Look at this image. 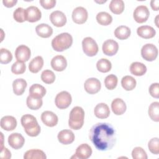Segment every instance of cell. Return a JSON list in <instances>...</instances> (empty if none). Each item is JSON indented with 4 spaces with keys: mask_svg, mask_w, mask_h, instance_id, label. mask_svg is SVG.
I'll list each match as a JSON object with an SVG mask.
<instances>
[{
    "mask_svg": "<svg viewBox=\"0 0 159 159\" xmlns=\"http://www.w3.org/2000/svg\"><path fill=\"white\" fill-rule=\"evenodd\" d=\"M89 137L95 147L101 151L111 150L116 142V130L109 123L99 122L93 125Z\"/></svg>",
    "mask_w": 159,
    "mask_h": 159,
    "instance_id": "6da1fadb",
    "label": "cell"
},
{
    "mask_svg": "<svg viewBox=\"0 0 159 159\" xmlns=\"http://www.w3.org/2000/svg\"><path fill=\"white\" fill-rule=\"evenodd\" d=\"M21 124L25 132L30 137H36L40 132V127L36 118L31 114H25L21 117Z\"/></svg>",
    "mask_w": 159,
    "mask_h": 159,
    "instance_id": "7a4b0ae2",
    "label": "cell"
},
{
    "mask_svg": "<svg viewBox=\"0 0 159 159\" xmlns=\"http://www.w3.org/2000/svg\"><path fill=\"white\" fill-rule=\"evenodd\" d=\"M84 111L80 106L74 107L70 111L68 120L69 127L73 130L80 129L84 124Z\"/></svg>",
    "mask_w": 159,
    "mask_h": 159,
    "instance_id": "3957f363",
    "label": "cell"
},
{
    "mask_svg": "<svg viewBox=\"0 0 159 159\" xmlns=\"http://www.w3.org/2000/svg\"><path fill=\"white\" fill-rule=\"evenodd\" d=\"M73 43L72 36L67 32L61 33L53 39L52 46L57 52H63L69 48Z\"/></svg>",
    "mask_w": 159,
    "mask_h": 159,
    "instance_id": "277c9868",
    "label": "cell"
},
{
    "mask_svg": "<svg viewBox=\"0 0 159 159\" xmlns=\"http://www.w3.org/2000/svg\"><path fill=\"white\" fill-rule=\"evenodd\" d=\"M82 47L84 53L89 57L95 56L98 52V45L91 37L84 38L82 41Z\"/></svg>",
    "mask_w": 159,
    "mask_h": 159,
    "instance_id": "5b68a950",
    "label": "cell"
},
{
    "mask_svg": "<svg viewBox=\"0 0 159 159\" xmlns=\"http://www.w3.org/2000/svg\"><path fill=\"white\" fill-rule=\"evenodd\" d=\"M158 53V51L157 47L152 43H147L141 49L142 58L148 61H154L157 58Z\"/></svg>",
    "mask_w": 159,
    "mask_h": 159,
    "instance_id": "8992f818",
    "label": "cell"
},
{
    "mask_svg": "<svg viewBox=\"0 0 159 159\" xmlns=\"http://www.w3.org/2000/svg\"><path fill=\"white\" fill-rule=\"evenodd\" d=\"M71 101L72 98L71 94L66 91H63L58 93L55 99L56 106L60 109H64L68 107L71 104Z\"/></svg>",
    "mask_w": 159,
    "mask_h": 159,
    "instance_id": "52a82bcc",
    "label": "cell"
},
{
    "mask_svg": "<svg viewBox=\"0 0 159 159\" xmlns=\"http://www.w3.org/2000/svg\"><path fill=\"white\" fill-rule=\"evenodd\" d=\"M149 16L150 12L148 7L143 5L137 6L133 13L134 19L138 23H143L146 22L149 17Z\"/></svg>",
    "mask_w": 159,
    "mask_h": 159,
    "instance_id": "ba28073f",
    "label": "cell"
},
{
    "mask_svg": "<svg viewBox=\"0 0 159 159\" xmlns=\"http://www.w3.org/2000/svg\"><path fill=\"white\" fill-rule=\"evenodd\" d=\"M88 17V11L83 7H77L73 11L72 19L76 24H84L87 20Z\"/></svg>",
    "mask_w": 159,
    "mask_h": 159,
    "instance_id": "9c48e42d",
    "label": "cell"
},
{
    "mask_svg": "<svg viewBox=\"0 0 159 159\" xmlns=\"http://www.w3.org/2000/svg\"><path fill=\"white\" fill-rule=\"evenodd\" d=\"M84 88L88 93L91 94H96L98 93L101 89V82L97 78H90L85 81Z\"/></svg>",
    "mask_w": 159,
    "mask_h": 159,
    "instance_id": "30bf717a",
    "label": "cell"
},
{
    "mask_svg": "<svg viewBox=\"0 0 159 159\" xmlns=\"http://www.w3.org/2000/svg\"><path fill=\"white\" fill-rule=\"evenodd\" d=\"M41 11L36 6H31L25 9V19L29 22H37L41 19Z\"/></svg>",
    "mask_w": 159,
    "mask_h": 159,
    "instance_id": "8fae6325",
    "label": "cell"
},
{
    "mask_svg": "<svg viewBox=\"0 0 159 159\" xmlns=\"http://www.w3.org/2000/svg\"><path fill=\"white\" fill-rule=\"evenodd\" d=\"M91 147L87 143H82L77 147L75 154L71 157V158H75L80 159H87L91 157Z\"/></svg>",
    "mask_w": 159,
    "mask_h": 159,
    "instance_id": "7c38bea8",
    "label": "cell"
},
{
    "mask_svg": "<svg viewBox=\"0 0 159 159\" xmlns=\"http://www.w3.org/2000/svg\"><path fill=\"white\" fill-rule=\"evenodd\" d=\"M102 49L104 55L113 56L116 55L118 51L119 44L114 40L108 39L103 43Z\"/></svg>",
    "mask_w": 159,
    "mask_h": 159,
    "instance_id": "4fadbf2b",
    "label": "cell"
},
{
    "mask_svg": "<svg viewBox=\"0 0 159 159\" xmlns=\"http://www.w3.org/2000/svg\"><path fill=\"white\" fill-rule=\"evenodd\" d=\"M31 55L30 48L25 45H20L18 46L15 51V57L17 61L21 62H25L28 61Z\"/></svg>",
    "mask_w": 159,
    "mask_h": 159,
    "instance_id": "5bb4252c",
    "label": "cell"
},
{
    "mask_svg": "<svg viewBox=\"0 0 159 159\" xmlns=\"http://www.w3.org/2000/svg\"><path fill=\"white\" fill-rule=\"evenodd\" d=\"M51 22L56 27H63L66 23V17L65 14L60 11H55L50 15Z\"/></svg>",
    "mask_w": 159,
    "mask_h": 159,
    "instance_id": "9a60e30c",
    "label": "cell"
},
{
    "mask_svg": "<svg viewBox=\"0 0 159 159\" xmlns=\"http://www.w3.org/2000/svg\"><path fill=\"white\" fill-rule=\"evenodd\" d=\"M24 137L19 133H12L8 137V143L14 149L17 150L22 148L24 144Z\"/></svg>",
    "mask_w": 159,
    "mask_h": 159,
    "instance_id": "2e32d148",
    "label": "cell"
},
{
    "mask_svg": "<svg viewBox=\"0 0 159 159\" xmlns=\"http://www.w3.org/2000/svg\"><path fill=\"white\" fill-rule=\"evenodd\" d=\"M41 120L45 125L52 127L57 124L58 119L54 112L50 111H46L42 113Z\"/></svg>",
    "mask_w": 159,
    "mask_h": 159,
    "instance_id": "e0dca14e",
    "label": "cell"
},
{
    "mask_svg": "<svg viewBox=\"0 0 159 159\" xmlns=\"http://www.w3.org/2000/svg\"><path fill=\"white\" fill-rule=\"evenodd\" d=\"M52 68L57 71H63L67 66V61L62 55H57L51 60Z\"/></svg>",
    "mask_w": 159,
    "mask_h": 159,
    "instance_id": "ac0fdd59",
    "label": "cell"
},
{
    "mask_svg": "<svg viewBox=\"0 0 159 159\" xmlns=\"http://www.w3.org/2000/svg\"><path fill=\"white\" fill-rule=\"evenodd\" d=\"M1 127L7 131H11L15 129L17 126L16 118L11 116H6L1 118L0 122Z\"/></svg>",
    "mask_w": 159,
    "mask_h": 159,
    "instance_id": "d6986e66",
    "label": "cell"
},
{
    "mask_svg": "<svg viewBox=\"0 0 159 159\" xmlns=\"http://www.w3.org/2000/svg\"><path fill=\"white\" fill-rule=\"evenodd\" d=\"M58 141L63 145H68L75 140V134L71 130L65 129L61 130L58 134Z\"/></svg>",
    "mask_w": 159,
    "mask_h": 159,
    "instance_id": "ffe728a7",
    "label": "cell"
},
{
    "mask_svg": "<svg viewBox=\"0 0 159 159\" xmlns=\"http://www.w3.org/2000/svg\"><path fill=\"white\" fill-rule=\"evenodd\" d=\"M127 109L125 102L120 98L114 99L111 103V109L114 114L119 116L123 114Z\"/></svg>",
    "mask_w": 159,
    "mask_h": 159,
    "instance_id": "44dd1931",
    "label": "cell"
},
{
    "mask_svg": "<svg viewBox=\"0 0 159 159\" xmlns=\"http://www.w3.org/2000/svg\"><path fill=\"white\" fill-rule=\"evenodd\" d=\"M94 113L95 116L99 119H106L110 115V110L106 104L102 102L95 106Z\"/></svg>",
    "mask_w": 159,
    "mask_h": 159,
    "instance_id": "7402d4cb",
    "label": "cell"
},
{
    "mask_svg": "<svg viewBox=\"0 0 159 159\" xmlns=\"http://www.w3.org/2000/svg\"><path fill=\"white\" fill-rule=\"evenodd\" d=\"M137 33L139 37L148 39L153 38L156 34V31L151 26L142 25L137 28Z\"/></svg>",
    "mask_w": 159,
    "mask_h": 159,
    "instance_id": "603a6c76",
    "label": "cell"
},
{
    "mask_svg": "<svg viewBox=\"0 0 159 159\" xmlns=\"http://www.w3.org/2000/svg\"><path fill=\"white\" fill-rule=\"evenodd\" d=\"M35 32L39 36L42 38H48L52 35L53 29L47 24H40L36 26Z\"/></svg>",
    "mask_w": 159,
    "mask_h": 159,
    "instance_id": "cb8c5ba5",
    "label": "cell"
},
{
    "mask_svg": "<svg viewBox=\"0 0 159 159\" xmlns=\"http://www.w3.org/2000/svg\"><path fill=\"white\" fill-rule=\"evenodd\" d=\"M27 82L22 78H17L12 83V88L14 93L17 96L22 95L27 87Z\"/></svg>",
    "mask_w": 159,
    "mask_h": 159,
    "instance_id": "d4e9b609",
    "label": "cell"
},
{
    "mask_svg": "<svg viewBox=\"0 0 159 159\" xmlns=\"http://www.w3.org/2000/svg\"><path fill=\"white\" fill-rule=\"evenodd\" d=\"M43 66V60L41 56L34 58L29 64V69L31 73H38Z\"/></svg>",
    "mask_w": 159,
    "mask_h": 159,
    "instance_id": "484cf974",
    "label": "cell"
},
{
    "mask_svg": "<svg viewBox=\"0 0 159 159\" xmlns=\"http://www.w3.org/2000/svg\"><path fill=\"white\" fill-rule=\"evenodd\" d=\"M130 71L135 76H140L143 75L147 71L146 66L140 62H133L130 66Z\"/></svg>",
    "mask_w": 159,
    "mask_h": 159,
    "instance_id": "4316f807",
    "label": "cell"
},
{
    "mask_svg": "<svg viewBox=\"0 0 159 159\" xmlns=\"http://www.w3.org/2000/svg\"><path fill=\"white\" fill-rule=\"evenodd\" d=\"M131 30L129 27L125 25H120L117 27L114 30V35L119 40H125L130 35Z\"/></svg>",
    "mask_w": 159,
    "mask_h": 159,
    "instance_id": "83f0119b",
    "label": "cell"
},
{
    "mask_svg": "<svg viewBox=\"0 0 159 159\" xmlns=\"http://www.w3.org/2000/svg\"><path fill=\"white\" fill-rule=\"evenodd\" d=\"M24 159H46L45 153L39 149H31L27 150L24 155Z\"/></svg>",
    "mask_w": 159,
    "mask_h": 159,
    "instance_id": "f1b7e54d",
    "label": "cell"
},
{
    "mask_svg": "<svg viewBox=\"0 0 159 159\" xmlns=\"http://www.w3.org/2000/svg\"><path fill=\"white\" fill-rule=\"evenodd\" d=\"M26 103L27 107L29 109L32 110H37L42 107L43 101L42 98H37L32 96L31 95H29L27 98Z\"/></svg>",
    "mask_w": 159,
    "mask_h": 159,
    "instance_id": "f546056e",
    "label": "cell"
},
{
    "mask_svg": "<svg viewBox=\"0 0 159 159\" xmlns=\"http://www.w3.org/2000/svg\"><path fill=\"white\" fill-rule=\"evenodd\" d=\"M46 94V89L39 84H34L29 88V95L42 98Z\"/></svg>",
    "mask_w": 159,
    "mask_h": 159,
    "instance_id": "4dcf8cb0",
    "label": "cell"
},
{
    "mask_svg": "<svg viewBox=\"0 0 159 159\" xmlns=\"http://www.w3.org/2000/svg\"><path fill=\"white\" fill-rule=\"evenodd\" d=\"M109 7L114 14H120L124 11L125 5L122 0H112L110 2Z\"/></svg>",
    "mask_w": 159,
    "mask_h": 159,
    "instance_id": "1f68e13d",
    "label": "cell"
},
{
    "mask_svg": "<svg viewBox=\"0 0 159 159\" xmlns=\"http://www.w3.org/2000/svg\"><path fill=\"white\" fill-rule=\"evenodd\" d=\"M136 80L131 76H125L121 80V84L122 88L126 91H131L136 86Z\"/></svg>",
    "mask_w": 159,
    "mask_h": 159,
    "instance_id": "d6a6232c",
    "label": "cell"
},
{
    "mask_svg": "<svg viewBox=\"0 0 159 159\" xmlns=\"http://www.w3.org/2000/svg\"><path fill=\"white\" fill-rule=\"evenodd\" d=\"M148 115L151 119L155 122L159 121V102H153L148 107Z\"/></svg>",
    "mask_w": 159,
    "mask_h": 159,
    "instance_id": "836d02e7",
    "label": "cell"
},
{
    "mask_svg": "<svg viewBox=\"0 0 159 159\" xmlns=\"http://www.w3.org/2000/svg\"><path fill=\"white\" fill-rule=\"evenodd\" d=\"M97 22L102 25H108L112 21V16L106 12H100L96 15Z\"/></svg>",
    "mask_w": 159,
    "mask_h": 159,
    "instance_id": "e575fe53",
    "label": "cell"
},
{
    "mask_svg": "<svg viewBox=\"0 0 159 159\" xmlns=\"http://www.w3.org/2000/svg\"><path fill=\"white\" fill-rule=\"evenodd\" d=\"M96 68L100 72L107 73L111 70L112 64L109 60L106 58H101L98 61Z\"/></svg>",
    "mask_w": 159,
    "mask_h": 159,
    "instance_id": "d590c367",
    "label": "cell"
},
{
    "mask_svg": "<svg viewBox=\"0 0 159 159\" xmlns=\"http://www.w3.org/2000/svg\"><path fill=\"white\" fill-rule=\"evenodd\" d=\"M118 80L116 75L111 74L107 76L104 80V84L107 89L109 90L114 89L117 84Z\"/></svg>",
    "mask_w": 159,
    "mask_h": 159,
    "instance_id": "8d00e7d4",
    "label": "cell"
},
{
    "mask_svg": "<svg viewBox=\"0 0 159 159\" xmlns=\"http://www.w3.org/2000/svg\"><path fill=\"white\" fill-rule=\"evenodd\" d=\"M41 80L46 84H52L55 80V75L52 71L45 70L41 74Z\"/></svg>",
    "mask_w": 159,
    "mask_h": 159,
    "instance_id": "74e56055",
    "label": "cell"
},
{
    "mask_svg": "<svg viewBox=\"0 0 159 159\" xmlns=\"http://www.w3.org/2000/svg\"><path fill=\"white\" fill-rule=\"evenodd\" d=\"M12 55L11 52L6 48H1L0 50V62L2 64H7L11 61Z\"/></svg>",
    "mask_w": 159,
    "mask_h": 159,
    "instance_id": "f35d334b",
    "label": "cell"
},
{
    "mask_svg": "<svg viewBox=\"0 0 159 159\" xmlns=\"http://www.w3.org/2000/svg\"><path fill=\"white\" fill-rule=\"evenodd\" d=\"M26 69V66L24 62L17 61L11 66V71L15 75L23 74Z\"/></svg>",
    "mask_w": 159,
    "mask_h": 159,
    "instance_id": "ab89813d",
    "label": "cell"
},
{
    "mask_svg": "<svg viewBox=\"0 0 159 159\" xmlns=\"http://www.w3.org/2000/svg\"><path fill=\"white\" fill-rule=\"evenodd\" d=\"M148 147L151 153L155 155L159 153V139L158 137H154L150 139L148 143Z\"/></svg>",
    "mask_w": 159,
    "mask_h": 159,
    "instance_id": "60d3db41",
    "label": "cell"
},
{
    "mask_svg": "<svg viewBox=\"0 0 159 159\" xmlns=\"http://www.w3.org/2000/svg\"><path fill=\"white\" fill-rule=\"evenodd\" d=\"M132 156L134 159H147L145 151L140 147H135L132 151Z\"/></svg>",
    "mask_w": 159,
    "mask_h": 159,
    "instance_id": "b9f144b4",
    "label": "cell"
},
{
    "mask_svg": "<svg viewBox=\"0 0 159 159\" xmlns=\"http://www.w3.org/2000/svg\"><path fill=\"white\" fill-rule=\"evenodd\" d=\"M13 17L16 21L18 22H23L25 21V9L22 7L17 8L13 13Z\"/></svg>",
    "mask_w": 159,
    "mask_h": 159,
    "instance_id": "7bdbcfd3",
    "label": "cell"
},
{
    "mask_svg": "<svg viewBox=\"0 0 159 159\" xmlns=\"http://www.w3.org/2000/svg\"><path fill=\"white\" fill-rule=\"evenodd\" d=\"M149 93L150 95L155 98H159V84L158 83H155L152 84L149 87Z\"/></svg>",
    "mask_w": 159,
    "mask_h": 159,
    "instance_id": "ee69618b",
    "label": "cell"
},
{
    "mask_svg": "<svg viewBox=\"0 0 159 159\" xmlns=\"http://www.w3.org/2000/svg\"><path fill=\"white\" fill-rule=\"evenodd\" d=\"M40 4L45 9H50L55 7L56 4L55 0H40Z\"/></svg>",
    "mask_w": 159,
    "mask_h": 159,
    "instance_id": "f6af8a7d",
    "label": "cell"
},
{
    "mask_svg": "<svg viewBox=\"0 0 159 159\" xmlns=\"http://www.w3.org/2000/svg\"><path fill=\"white\" fill-rule=\"evenodd\" d=\"M0 157L1 158H11V152L7 148L2 147L1 148Z\"/></svg>",
    "mask_w": 159,
    "mask_h": 159,
    "instance_id": "bcb514c9",
    "label": "cell"
},
{
    "mask_svg": "<svg viewBox=\"0 0 159 159\" xmlns=\"http://www.w3.org/2000/svg\"><path fill=\"white\" fill-rule=\"evenodd\" d=\"M17 2V0H3L2 3L7 7H12Z\"/></svg>",
    "mask_w": 159,
    "mask_h": 159,
    "instance_id": "7dc6e473",
    "label": "cell"
},
{
    "mask_svg": "<svg viewBox=\"0 0 159 159\" xmlns=\"http://www.w3.org/2000/svg\"><path fill=\"white\" fill-rule=\"evenodd\" d=\"M158 4H159V1L158 0H152L150 2V6L152 9L153 11H158Z\"/></svg>",
    "mask_w": 159,
    "mask_h": 159,
    "instance_id": "c3c4849f",
    "label": "cell"
}]
</instances>
